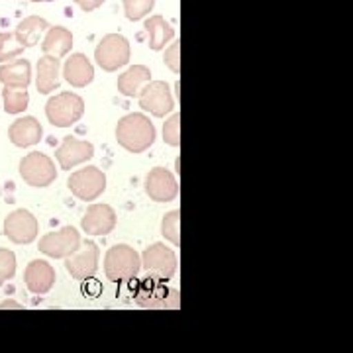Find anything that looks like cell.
Here are the masks:
<instances>
[{
	"label": "cell",
	"instance_id": "obj_1",
	"mask_svg": "<svg viewBox=\"0 0 353 353\" xmlns=\"http://www.w3.org/2000/svg\"><path fill=\"white\" fill-rule=\"evenodd\" d=\"M116 141L130 153L145 152L155 141V126L143 114H128L116 126Z\"/></svg>",
	"mask_w": 353,
	"mask_h": 353
},
{
	"label": "cell",
	"instance_id": "obj_2",
	"mask_svg": "<svg viewBox=\"0 0 353 353\" xmlns=\"http://www.w3.org/2000/svg\"><path fill=\"white\" fill-rule=\"evenodd\" d=\"M141 269V257L139 253L130 248L126 243H118L106 252L104 257V273L108 281L118 283V281H130L138 277Z\"/></svg>",
	"mask_w": 353,
	"mask_h": 353
},
{
	"label": "cell",
	"instance_id": "obj_3",
	"mask_svg": "<svg viewBox=\"0 0 353 353\" xmlns=\"http://www.w3.org/2000/svg\"><path fill=\"white\" fill-rule=\"evenodd\" d=\"M85 114V101L75 92H59L46 104V116L55 128H71Z\"/></svg>",
	"mask_w": 353,
	"mask_h": 353
},
{
	"label": "cell",
	"instance_id": "obj_4",
	"mask_svg": "<svg viewBox=\"0 0 353 353\" xmlns=\"http://www.w3.org/2000/svg\"><path fill=\"white\" fill-rule=\"evenodd\" d=\"M141 267L150 275H153V279H159L161 283H167L175 277L176 255L165 243H153L141 253Z\"/></svg>",
	"mask_w": 353,
	"mask_h": 353
},
{
	"label": "cell",
	"instance_id": "obj_5",
	"mask_svg": "<svg viewBox=\"0 0 353 353\" xmlns=\"http://www.w3.org/2000/svg\"><path fill=\"white\" fill-rule=\"evenodd\" d=\"M67 185L79 201H97L106 190V175L99 167L88 165L85 169H79L75 173H71Z\"/></svg>",
	"mask_w": 353,
	"mask_h": 353
},
{
	"label": "cell",
	"instance_id": "obj_6",
	"mask_svg": "<svg viewBox=\"0 0 353 353\" xmlns=\"http://www.w3.org/2000/svg\"><path fill=\"white\" fill-rule=\"evenodd\" d=\"M20 176L24 179L30 187H50L57 179V169L46 153L32 152L20 161Z\"/></svg>",
	"mask_w": 353,
	"mask_h": 353
},
{
	"label": "cell",
	"instance_id": "obj_7",
	"mask_svg": "<svg viewBox=\"0 0 353 353\" xmlns=\"http://www.w3.org/2000/svg\"><path fill=\"white\" fill-rule=\"evenodd\" d=\"M101 250L94 241H85L69 257H65V269L77 281H87L99 271Z\"/></svg>",
	"mask_w": 353,
	"mask_h": 353
},
{
	"label": "cell",
	"instance_id": "obj_8",
	"mask_svg": "<svg viewBox=\"0 0 353 353\" xmlns=\"http://www.w3.org/2000/svg\"><path fill=\"white\" fill-rule=\"evenodd\" d=\"M138 101L139 106L145 112L153 114L157 118H163L165 114H169L175 108L171 88L165 81H150L145 87L139 90Z\"/></svg>",
	"mask_w": 353,
	"mask_h": 353
},
{
	"label": "cell",
	"instance_id": "obj_9",
	"mask_svg": "<svg viewBox=\"0 0 353 353\" xmlns=\"http://www.w3.org/2000/svg\"><path fill=\"white\" fill-rule=\"evenodd\" d=\"M81 245V234L73 226H65L57 232H50L39 240V252L55 257V259H65L75 252Z\"/></svg>",
	"mask_w": 353,
	"mask_h": 353
},
{
	"label": "cell",
	"instance_id": "obj_10",
	"mask_svg": "<svg viewBox=\"0 0 353 353\" xmlns=\"http://www.w3.org/2000/svg\"><path fill=\"white\" fill-rule=\"evenodd\" d=\"M39 224L36 216L28 212L24 208L14 210L12 214L6 216L4 220V236L12 243L24 245V243H32L38 238Z\"/></svg>",
	"mask_w": 353,
	"mask_h": 353
},
{
	"label": "cell",
	"instance_id": "obj_11",
	"mask_svg": "<svg viewBox=\"0 0 353 353\" xmlns=\"http://www.w3.org/2000/svg\"><path fill=\"white\" fill-rule=\"evenodd\" d=\"M97 63L101 65L104 71H118L120 67L130 61V48L128 41L122 36H108L101 41L94 53Z\"/></svg>",
	"mask_w": 353,
	"mask_h": 353
},
{
	"label": "cell",
	"instance_id": "obj_12",
	"mask_svg": "<svg viewBox=\"0 0 353 353\" xmlns=\"http://www.w3.org/2000/svg\"><path fill=\"white\" fill-rule=\"evenodd\" d=\"M145 194L155 202L175 201L176 194H179V185H176L175 175L165 167L152 169L145 176Z\"/></svg>",
	"mask_w": 353,
	"mask_h": 353
},
{
	"label": "cell",
	"instance_id": "obj_13",
	"mask_svg": "<svg viewBox=\"0 0 353 353\" xmlns=\"http://www.w3.org/2000/svg\"><path fill=\"white\" fill-rule=\"evenodd\" d=\"M87 236H108L116 228V212L108 204H90L81 220Z\"/></svg>",
	"mask_w": 353,
	"mask_h": 353
},
{
	"label": "cell",
	"instance_id": "obj_14",
	"mask_svg": "<svg viewBox=\"0 0 353 353\" xmlns=\"http://www.w3.org/2000/svg\"><path fill=\"white\" fill-rule=\"evenodd\" d=\"M94 155V148L90 141H85V139H77L73 136H67L61 141V145L57 148L55 152V157L59 161V167L65 169V171H71L77 165L85 163L88 159H92Z\"/></svg>",
	"mask_w": 353,
	"mask_h": 353
},
{
	"label": "cell",
	"instance_id": "obj_15",
	"mask_svg": "<svg viewBox=\"0 0 353 353\" xmlns=\"http://www.w3.org/2000/svg\"><path fill=\"white\" fill-rule=\"evenodd\" d=\"M55 279H57L55 269L51 267V263L43 261V259H34V261H30L28 267H26V287H28L30 292H34V294H46V292H50L53 289V285H55Z\"/></svg>",
	"mask_w": 353,
	"mask_h": 353
},
{
	"label": "cell",
	"instance_id": "obj_16",
	"mask_svg": "<svg viewBox=\"0 0 353 353\" xmlns=\"http://www.w3.org/2000/svg\"><path fill=\"white\" fill-rule=\"evenodd\" d=\"M41 134H43L41 124H39L34 116L18 118L16 122H12V126L8 128V138L18 148L36 145V143H39V139H41Z\"/></svg>",
	"mask_w": 353,
	"mask_h": 353
},
{
	"label": "cell",
	"instance_id": "obj_17",
	"mask_svg": "<svg viewBox=\"0 0 353 353\" xmlns=\"http://www.w3.org/2000/svg\"><path fill=\"white\" fill-rule=\"evenodd\" d=\"M63 79L75 88H83L92 83L94 79V69L83 53L71 55L63 67Z\"/></svg>",
	"mask_w": 353,
	"mask_h": 353
},
{
	"label": "cell",
	"instance_id": "obj_18",
	"mask_svg": "<svg viewBox=\"0 0 353 353\" xmlns=\"http://www.w3.org/2000/svg\"><path fill=\"white\" fill-rule=\"evenodd\" d=\"M61 77H59V59L53 55H46L38 61V77L36 87L41 94H50L55 88H59Z\"/></svg>",
	"mask_w": 353,
	"mask_h": 353
},
{
	"label": "cell",
	"instance_id": "obj_19",
	"mask_svg": "<svg viewBox=\"0 0 353 353\" xmlns=\"http://www.w3.org/2000/svg\"><path fill=\"white\" fill-rule=\"evenodd\" d=\"M152 79V73L143 65H134L130 67L124 75L118 77V90L124 97H138L139 90L145 87Z\"/></svg>",
	"mask_w": 353,
	"mask_h": 353
},
{
	"label": "cell",
	"instance_id": "obj_20",
	"mask_svg": "<svg viewBox=\"0 0 353 353\" xmlns=\"http://www.w3.org/2000/svg\"><path fill=\"white\" fill-rule=\"evenodd\" d=\"M0 83L4 87H22L28 88L32 83V67L26 59H18L14 63L0 67Z\"/></svg>",
	"mask_w": 353,
	"mask_h": 353
},
{
	"label": "cell",
	"instance_id": "obj_21",
	"mask_svg": "<svg viewBox=\"0 0 353 353\" xmlns=\"http://www.w3.org/2000/svg\"><path fill=\"white\" fill-rule=\"evenodd\" d=\"M2 101H4V110L8 114H20L28 108L30 94L22 87H4L2 90Z\"/></svg>",
	"mask_w": 353,
	"mask_h": 353
},
{
	"label": "cell",
	"instance_id": "obj_22",
	"mask_svg": "<svg viewBox=\"0 0 353 353\" xmlns=\"http://www.w3.org/2000/svg\"><path fill=\"white\" fill-rule=\"evenodd\" d=\"M71 43H73L71 34H67L65 30L57 28V30H51L50 36L46 38L43 51L53 55V57H63L65 53L71 50Z\"/></svg>",
	"mask_w": 353,
	"mask_h": 353
},
{
	"label": "cell",
	"instance_id": "obj_23",
	"mask_svg": "<svg viewBox=\"0 0 353 353\" xmlns=\"http://www.w3.org/2000/svg\"><path fill=\"white\" fill-rule=\"evenodd\" d=\"M161 234L173 245H181V210H171L161 220Z\"/></svg>",
	"mask_w": 353,
	"mask_h": 353
},
{
	"label": "cell",
	"instance_id": "obj_24",
	"mask_svg": "<svg viewBox=\"0 0 353 353\" xmlns=\"http://www.w3.org/2000/svg\"><path fill=\"white\" fill-rule=\"evenodd\" d=\"M148 32H150V46L153 50H161L165 46V41L173 36V30L165 24L161 18H153L152 22H148Z\"/></svg>",
	"mask_w": 353,
	"mask_h": 353
},
{
	"label": "cell",
	"instance_id": "obj_25",
	"mask_svg": "<svg viewBox=\"0 0 353 353\" xmlns=\"http://www.w3.org/2000/svg\"><path fill=\"white\" fill-rule=\"evenodd\" d=\"M165 143L179 148L181 145V114H173L163 124Z\"/></svg>",
	"mask_w": 353,
	"mask_h": 353
},
{
	"label": "cell",
	"instance_id": "obj_26",
	"mask_svg": "<svg viewBox=\"0 0 353 353\" xmlns=\"http://www.w3.org/2000/svg\"><path fill=\"white\" fill-rule=\"evenodd\" d=\"M16 273V255L10 250L0 248V287L10 281Z\"/></svg>",
	"mask_w": 353,
	"mask_h": 353
},
{
	"label": "cell",
	"instance_id": "obj_27",
	"mask_svg": "<svg viewBox=\"0 0 353 353\" xmlns=\"http://www.w3.org/2000/svg\"><path fill=\"white\" fill-rule=\"evenodd\" d=\"M46 28L41 20H28L26 24L20 26V38H22V46H36L38 41V34Z\"/></svg>",
	"mask_w": 353,
	"mask_h": 353
},
{
	"label": "cell",
	"instance_id": "obj_28",
	"mask_svg": "<svg viewBox=\"0 0 353 353\" xmlns=\"http://www.w3.org/2000/svg\"><path fill=\"white\" fill-rule=\"evenodd\" d=\"M24 50V46L20 43H14L12 36H6V34H0V61H8L18 57Z\"/></svg>",
	"mask_w": 353,
	"mask_h": 353
},
{
	"label": "cell",
	"instance_id": "obj_29",
	"mask_svg": "<svg viewBox=\"0 0 353 353\" xmlns=\"http://www.w3.org/2000/svg\"><path fill=\"white\" fill-rule=\"evenodd\" d=\"M152 2L153 0H128V18L136 20L139 16H143V14L152 8Z\"/></svg>",
	"mask_w": 353,
	"mask_h": 353
},
{
	"label": "cell",
	"instance_id": "obj_30",
	"mask_svg": "<svg viewBox=\"0 0 353 353\" xmlns=\"http://www.w3.org/2000/svg\"><path fill=\"white\" fill-rule=\"evenodd\" d=\"M165 63L169 65V69L173 73L181 71V57H179V46H173L171 50L165 53Z\"/></svg>",
	"mask_w": 353,
	"mask_h": 353
},
{
	"label": "cell",
	"instance_id": "obj_31",
	"mask_svg": "<svg viewBox=\"0 0 353 353\" xmlns=\"http://www.w3.org/2000/svg\"><path fill=\"white\" fill-rule=\"evenodd\" d=\"M0 308H22V304L14 303V301H4V303L0 304Z\"/></svg>",
	"mask_w": 353,
	"mask_h": 353
}]
</instances>
